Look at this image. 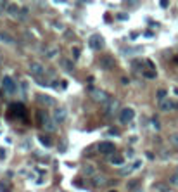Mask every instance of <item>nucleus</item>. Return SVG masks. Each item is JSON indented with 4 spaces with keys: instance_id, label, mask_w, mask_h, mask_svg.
Returning <instances> with one entry per match:
<instances>
[{
    "instance_id": "f257e3e1",
    "label": "nucleus",
    "mask_w": 178,
    "mask_h": 192,
    "mask_svg": "<svg viewBox=\"0 0 178 192\" xmlns=\"http://www.w3.org/2000/svg\"><path fill=\"white\" fill-rule=\"evenodd\" d=\"M38 120H40V125H42V128L45 130V132H55V128H57V123L54 121V118H50L43 109H40L38 111Z\"/></svg>"
},
{
    "instance_id": "f03ea898",
    "label": "nucleus",
    "mask_w": 178,
    "mask_h": 192,
    "mask_svg": "<svg viewBox=\"0 0 178 192\" xmlns=\"http://www.w3.org/2000/svg\"><path fill=\"white\" fill-rule=\"evenodd\" d=\"M114 66H116V61H114V57L109 55V54H106V55H102V57L99 59V68H100V69L109 71V69H113Z\"/></svg>"
},
{
    "instance_id": "7ed1b4c3",
    "label": "nucleus",
    "mask_w": 178,
    "mask_h": 192,
    "mask_svg": "<svg viewBox=\"0 0 178 192\" xmlns=\"http://www.w3.org/2000/svg\"><path fill=\"white\" fill-rule=\"evenodd\" d=\"M90 97H92V100H95L97 104H106V102H109V95H107L104 90L93 88V90H90Z\"/></svg>"
},
{
    "instance_id": "20e7f679",
    "label": "nucleus",
    "mask_w": 178,
    "mask_h": 192,
    "mask_svg": "<svg viewBox=\"0 0 178 192\" xmlns=\"http://www.w3.org/2000/svg\"><path fill=\"white\" fill-rule=\"evenodd\" d=\"M36 102L42 104V106H45V107H55L57 106L55 99L50 97V95H47V94H36Z\"/></svg>"
},
{
    "instance_id": "39448f33",
    "label": "nucleus",
    "mask_w": 178,
    "mask_h": 192,
    "mask_svg": "<svg viewBox=\"0 0 178 192\" xmlns=\"http://www.w3.org/2000/svg\"><path fill=\"white\" fill-rule=\"evenodd\" d=\"M88 45H90V49H93V50H100V49H104L106 42H104V38H102L100 35H92V36L88 38Z\"/></svg>"
},
{
    "instance_id": "423d86ee",
    "label": "nucleus",
    "mask_w": 178,
    "mask_h": 192,
    "mask_svg": "<svg viewBox=\"0 0 178 192\" xmlns=\"http://www.w3.org/2000/svg\"><path fill=\"white\" fill-rule=\"evenodd\" d=\"M2 88H3V92H5L7 95H12V94L16 92V81H14L10 76H3V80H2Z\"/></svg>"
},
{
    "instance_id": "0eeeda50",
    "label": "nucleus",
    "mask_w": 178,
    "mask_h": 192,
    "mask_svg": "<svg viewBox=\"0 0 178 192\" xmlns=\"http://www.w3.org/2000/svg\"><path fill=\"white\" fill-rule=\"evenodd\" d=\"M135 118V111H133V107H123L121 109V113H119V121L121 123H130L132 120Z\"/></svg>"
},
{
    "instance_id": "6e6552de",
    "label": "nucleus",
    "mask_w": 178,
    "mask_h": 192,
    "mask_svg": "<svg viewBox=\"0 0 178 192\" xmlns=\"http://www.w3.org/2000/svg\"><path fill=\"white\" fill-rule=\"evenodd\" d=\"M55 123H64L68 120V111L64 107H54V114H52Z\"/></svg>"
},
{
    "instance_id": "1a4fd4ad",
    "label": "nucleus",
    "mask_w": 178,
    "mask_h": 192,
    "mask_svg": "<svg viewBox=\"0 0 178 192\" xmlns=\"http://www.w3.org/2000/svg\"><path fill=\"white\" fill-rule=\"evenodd\" d=\"M114 149H116V147H114V144H113V142L104 140V142H100V144H99V152H102V154H111V156H113V154H116V152H114Z\"/></svg>"
},
{
    "instance_id": "9d476101",
    "label": "nucleus",
    "mask_w": 178,
    "mask_h": 192,
    "mask_svg": "<svg viewBox=\"0 0 178 192\" xmlns=\"http://www.w3.org/2000/svg\"><path fill=\"white\" fill-rule=\"evenodd\" d=\"M159 107H161V111H175V109H178V102L171 100V99H166L159 104Z\"/></svg>"
},
{
    "instance_id": "9b49d317",
    "label": "nucleus",
    "mask_w": 178,
    "mask_h": 192,
    "mask_svg": "<svg viewBox=\"0 0 178 192\" xmlns=\"http://www.w3.org/2000/svg\"><path fill=\"white\" fill-rule=\"evenodd\" d=\"M29 73H31L33 76H42V74L45 73V68H43L40 62H31V64H29Z\"/></svg>"
},
{
    "instance_id": "f8f14e48",
    "label": "nucleus",
    "mask_w": 178,
    "mask_h": 192,
    "mask_svg": "<svg viewBox=\"0 0 178 192\" xmlns=\"http://www.w3.org/2000/svg\"><path fill=\"white\" fill-rule=\"evenodd\" d=\"M118 106H119V104H118V100H111V102L104 107V113H106L107 116H113V114L118 111Z\"/></svg>"
},
{
    "instance_id": "ddd939ff",
    "label": "nucleus",
    "mask_w": 178,
    "mask_h": 192,
    "mask_svg": "<svg viewBox=\"0 0 178 192\" xmlns=\"http://www.w3.org/2000/svg\"><path fill=\"white\" fill-rule=\"evenodd\" d=\"M92 182H93V185H95V187H102V185H106L109 180H107V177H106V175H102V173L99 175V173H97V175L92 178Z\"/></svg>"
},
{
    "instance_id": "4468645a",
    "label": "nucleus",
    "mask_w": 178,
    "mask_h": 192,
    "mask_svg": "<svg viewBox=\"0 0 178 192\" xmlns=\"http://www.w3.org/2000/svg\"><path fill=\"white\" fill-rule=\"evenodd\" d=\"M109 163L114 165V166H121V165L125 163V158H123L121 154H113V156L109 158Z\"/></svg>"
},
{
    "instance_id": "2eb2a0df",
    "label": "nucleus",
    "mask_w": 178,
    "mask_h": 192,
    "mask_svg": "<svg viewBox=\"0 0 178 192\" xmlns=\"http://www.w3.org/2000/svg\"><path fill=\"white\" fill-rule=\"evenodd\" d=\"M152 189L156 192H170V185L164 184V182H156V184L152 185Z\"/></svg>"
},
{
    "instance_id": "dca6fc26",
    "label": "nucleus",
    "mask_w": 178,
    "mask_h": 192,
    "mask_svg": "<svg viewBox=\"0 0 178 192\" xmlns=\"http://www.w3.org/2000/svg\"><path fill=\"white\" fill-rule=\"evenodd\" d=\"M7 12L12 16V17H19V7L16 5V3H7Z\"/></svg>"
},
{
    "instance_id": "f3484780",
    "label": "nucleus",
    "mask_w": 178,
    "mask_h": 192,
    "mask_svg": "<svg viewBox=\"0 0 178 192\" xmlns=\"http://www.w3.org/2000/svg\"><path fill=\"white\" fill-rule=\"evenodd\" d=\"M138 185H140V180H130L126 184V191H130V192L138 191Z\"/></svg>"
},
{
    "instance_id": "a211bd4d",
    "label": "nucleus",
    "mask_w": 178,
    "mask_h": 192,
    "mask_svg": "<svg viewBox=\"0 0 178 192\" xmlns=\"http://www.w3.org/2000/svg\"><path fill=\"white\" fill-rule=\"evenodd\" d=\"M59 62H61V66H62L66 71H73V68H74V66H73V62H71L69 59H66V57H62Z\"/></svg>"
},
{
    "instance_id": "6ab92c4d",
    "label": "nucleus",
    "mask_w": 178,
    "mask_h": 192,
    "mask_svg": "<svg viewBox=\"0 0 178 192\" xmlns=\"http://www.w3.org/2000/svg\"><path fill=\"white\" fill-rule=\"evenodd\" d=\"M85 175H88V177H92V178H93V177L97 175L95 166H93V165H87V166H85Z\"/></svg>"
},
{
    "instance_id": "aec40b11",
    "label": "nucleus",
    "mask_w": 178,
    "mask_h": 192,
    "mask_svg": "<svg viewBox=\"0 0 178 192\" xmlns=\"http://www.w3.org/2000/svg\"><path fill=\"white\" fill-rule=\"evenodd\" d=\"M142 74H144L147 80H156V76H158V74H156V71H151V69H145Z\"/></svg>"
},
{
    "instance_id": "412c9836",
    "label": "nucleus",
    "mask_w": 178,
    "mask_h": 192,
    "mask_svg": "<svg viewBox=\"0 0 178 192\" xmlns=\"http://www.w3.org/2000/svg\"><path fill=\"white\" fill-rule=\"evenodd\" d=\"M166 94H168V92H166L164 88H159V90L156 92V97H158V99L163 102V100H166Z\"/></svg>"
},
{
    "instance_id": "4be33fe9",
    "label": "nucleus",
    "mask_w": 178,
    "mask_h": 192,
    "mask_svg": "<svg viewBox=\"0 0 178 192\" xmlns=\"http://www.w3.org/2000/svg\"><path fill=\"white\" fill-rule=\"evenodd\" d=\"M0 40L5 42V43H12V36L9 33H3V31H0Z\"/></svg>"
},
{
    "instance_id": "5701e85b",
    "label": "nucleus",
    "mask_w": 178,
    "mask_h": 192,
    "mask_svg": "<svg viewBox=\"0 0 178 192\" xmlns=\"http://www.w3.org/2000/svg\"><path fill=\"white\" fill-rule=\"evenodd\" d=\"M38 140H40V142H42L45 147H50V146H52V140H50L48 137H43V135H40V137H38Z\"/></svg>"
},
{
    "instance_id": "b1692460",
    "label": "nucleus",
    "mask_w": 178,
    "mask_h": 192,
    "mask_svg": "<svg viewBox=\"0 0 178 192\" xmlns=\"http://www.w3.org/2000/svg\"><path fill=\"white\" fill-rule=\"evenodd\" d=\"M170 142H171L175 147H178V132H177V133H173V135L170 137Z\"/></svg>"
},
{
    "instance_id": "393cba45",
    "label": "nucleus",
    "mask_w": 178,
    "mask_h": 192,
    "mask_svg": "<svg viewBox=\"0 0 178 192\" xmlns=\"http://www.w3.org/2000/svg\"><path fill=\"white\" fill-rule=\"evenodd\" d=\"M170 184H173V185L178 187V173H173V175L170 177Z\"/></svg>"
},
{
    "instance_id": "a878e982",
    "label": "nucleus",
    "mask_w": 178,
    "mask_h": 192,
    "mask_svg": "<svg viewBox=\"0 0 178 192\" xmlns=\"http://www.w3.org/2000/svg\"><path fill=\"white\" fill-rule=\"evenodd\" d=\"M57 52H59V49H57V47H52V49H50V50L47 52V57H54V55H55Z\"/></svg>"
},
{
    "instance_id": "bb28decb",
    "label": "nucleus",
    "mask_w": 178,
    "mask_h": 192,
    "mask_svg": "<svg viewBox=\"0 0 178 192\" xmlns=\"http://www.w3.org/2000/svg\"><path fill=\"white\" fill-rule=\"evenodd\" d=\"M0 191L2 192H9V182H2V184H0Z\"/></svg>"
},
{
    "instance_id": "cd10ccee",
    "label": "nucleus",
    "mask_w": 178,
    "mask_h": 192,
    "mask_svg": "<svg viewBox=\"0 0 178 192\" xmlns=\"http://www.w3.org/2000/svg\"><path fill=\"white\" fill-rule=\"evenodd\" d=\"M73 57H74V59L80 57V49H78V47H73Z\"/></svg>"
},
{
    "instance_id": "c85d7f7f",
    "label": "nucleus",
    "mask_w": 178,
    "mask_h": 192,
    "mask_svg": "<svg viewBox=\"0 0 178 192\" xmlns=\"http://www.w3.org/2000/svg\"><path fill=\"white\" fill-rule=\"evenodd\" d=\"M109 133H111V135H114V137H118V135H119V130H118V128H111V130H109Z\"/></svg>"
},
{
    "instance_id": "c756f323",
    "label": "nucleus",
    "mask_w": 178,
    "mask_h": 192,
    "mask_svg": "<svg viewBox=\"0 0 178 192\" xmlns=\"http://www.w3.org/2000/svg\"><path fill=\"white\" fill-rule=\"evenodd\" d=\"M7 3H9V2H0V16H2V12H3V9H7Z\"/></svg>"
},
{
    "instance_id": "7c9ffc66",
    "label": "nucleus",
    "mask_w": 178,
    "mask_h": 192,
    "mask_svg": "<svg viewBox=\"0 0 178 192\" xmlns=\"http://www.w3.org/2000/svg\"><path fill=\"white\" fill-rule=\"evenodd\" d=\"M152 125H154V128H156V130H159V123H158V118H154V120H152Z\"/></svg>"
},
{
    "instance_id": "2f4dec72",
    "label": "nucleus",
    "mask_w": 178,
    "mask_h": 192,
    "mask_svg": "<svg viewBox=\"0 0 178 192\" xmlns=\"http://www.w3.org/2000/svg\"><path fill=\"white\" fill-rule=\"evenodd\" d=\"M121 83H123V85H128V83H130V80H128L126 76H123V78H121Z\"/></svg>"
},
{
    "instance_id": "473e14b6",
    "label": "nucleus",
    "mask_w": 178,
    "mask_h": 192,
    "mask_svg": "<svg viewBox=\"0 0 178 192\" xmlns=\"http://www.w3.org/2000/svg\"><path fill=\"white\" fill-rule=\"evenodd\" d=\"M168 5H170V2H166V0H163V2H161V7H163V9H166Z\"/></svg>"
},
{
    "instance_id": "72a5a7b5",
    "label": "nucleus",
    "mask_w": 178,
    "mask_h": 192,
    "mask_svg": "<svg viewBox=\"0 0 178 192\" xmlns=\"http://www.w3.org/2000/svg\"><path fill=\"white\" fill-rule=\"evenodd\" d=\"M0 64H2V59H0Z\"/></svg>"
}]
</instances>
